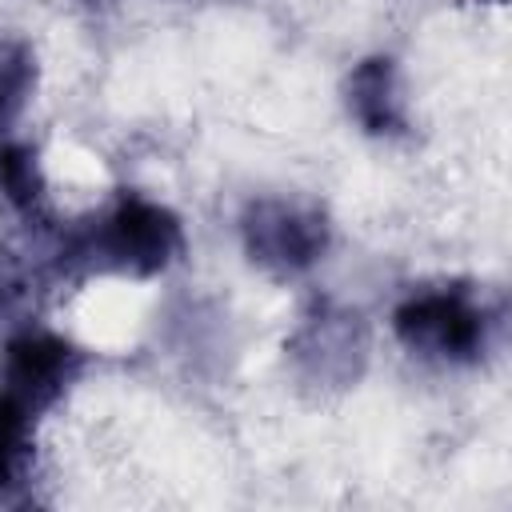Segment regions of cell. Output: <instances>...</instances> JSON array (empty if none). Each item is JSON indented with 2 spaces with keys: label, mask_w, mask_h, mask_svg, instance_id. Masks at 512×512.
I'll use <instances>...</instances> for the list:
<instances>
[{
  "label": "cell",
  "mask_w": 512,
  "mask_h": 512,
  "mask_svg": "<svg viewBox=\"0 0 512 512\" xmlns=\"http://www.w3.org/2000/svg\"><path fill=\"white\" fill-rule=\"evenodd\" d=\"M240 244L264 276L300 280L328 256L332 224L328 212L300 192H264L240 212Z\"/></svg>",
  "instance_id": "cell-4"
},
{
  "label": "cell",
  "mask_w": 512,
  "mask_h": 512,
  "mask_svg": "<svg viewBox=\"0 0 512 512\" xmlns=\"http://www.w3.org/2000/svg\"><path fill=\"white\" fill-rule=\"evenodd\" d=\"M0 196L28 224H48V216H52L44 168L36 160V148L24 144L20 136L0 140Z\"/></svg>",
  "instance_id": "cell-8"
},
{
  "label": "cell",
  "mask_w": 512,
  "mask_h": 512,
  "mask_svg": "<svg viewBox=\"0 0 512 512\" xmlns=\"http://www.w3.org/2000/svg\"><path fill=\"white\" fill-rule=\"evenodd\" d=\"M20 288H24V276H20V268H16L8 256H0V316L12 308V300L20 296Z\"/></svg>",
  "instance_id": "cell-10"
},
{
  "label": "cell",
  "mask_w": 512,
  "mask_h": 512,
  "mask_svg": "<svg viewBox=\"0 0 512 512\" xmlns=\"http://www.w3.org/2000/svg\"><path fill=\"white\" fill-rule=\"evenodd\" d=\"M344 104H348V116L360 124V132L376 140H396L408 132L404 76H400V64L384 52L352 64L344 80Z\"/></svg>",
  "instance_id": "cell-6"
},
{
  "label": "cell",
  "mask_w": 512,
  "mask_h": 512,
  "mask_svg": "<svg viewBox=\"0 0 512 512\" xmlns=\"http://www.w3.org/2000/svg\"><path fill=\"white\" fill-rule=\"evenodd\" d=\"M184 244H188L184 224L168 204L124 188L96 216L60 232L48 268L64 280L76 276L152 280L184 256Z\"/></svg>",
  "instance_id": "cell-1"
},
{
  "label": "cell",
  "mask_w": 512,
  "mask_h": 512,
  "mask_svg": "<svg viewBox=\"0 0 512 512\" xmlns=\"http://www.w3.org/2000/svg\"><path fill=\"white\" fill-rule=\"evenodd\" d=\"M492 332L496 320L468 284L412 288L392 308V336L400 340V348L440 368L480 364L492 348Z\"/></svg>",
  "instance_id": "cell-2"
},
{
  "label": "cell",
  "mask_w": 512,
  "mask_h": 512,
  "mask_svg": "<svg viewBox=\"0 0 512 512\" xmlns=\"http://www.w3.org/2000/svg\"><path fill=\"white\" fill-rule=\"evenodd\" d=\"M488 4H504V0H488Z\"/></svg>",
  "instance_id": "cell-11"
},
{
  "label": "cell",
  "mask_w": 512,
  "mask_h": 512,
  "mask_svg": "<svg viewBox=\"0 0 512 512\" xmlns=\"http://www.w3.org/2000/svg\"><path fill=\"white\" fill-rule=\"evenodd\" d=\"M36 80H40L36 48L24 36H0V140L16 136L36 96Z\"/></svg>",
  "instance_id": "cell-9"
},
{
  "label": "cell",
  "mask_w": 512,
  "mask_h": 512,
  "mask_svg": "<svg viewBox=\"0 0 512 512\" xmlns=\"http://www.w3.org/2000/svg\"><path fill=\"white\" fill-rule=\"evenodd\" d=\"M368 356H372L368 320L360 316V308L340 304L332 296L308 300L284 340V360L292 380L320 396L356 388L368 368Z\"/></svg>",
  "instance_id": "cell-3"
},
{
  "label": "cell",
  "mask_w": 512,
  "mask_h": 512,
  "mask_svg": "<svg viewBox=\"0 0 512 512\" xmlns=\"http://www.w3.org/2000/svg\"><path fill=\"white\" fill-rule=\"evenodd\" d=\"M36 420V412L0 396V504H32Z\"/></svg>",
  "instance_id": "cell-7"
},
{
  "label": "cell",
  "mask_w": 512,
  "mask_h": 512,
  "mask_svg": "<svg viewBox=\"0 0 512 512\" xmlns=\"http://www.w3.org/2000/svg\"><path fill=\"white\" fill-rule=\"evenodd\" d=\"M84 364H88L84 348L72 344L68 336L36 324L20 328L4 340V352H0V396L44 416L68 396Z\"/></svg>",
  "instance_id": "cell-5"
}]
</instances>
